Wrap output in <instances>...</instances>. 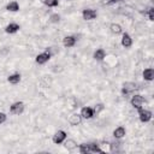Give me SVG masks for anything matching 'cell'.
Listing matches in <instances>:
<instances>
[{
	"instance_id": "cell-1",
	"label": "cell",
	"mask_w": 154,
	"mask_h": 154,
	"mask_svg": "<svg viewBox=\"0 0 154 154\" xmlns=\"http://www.w3.org/2000/svg\"><path fill=\"white\" fill-rule=\"evenodd\" d=\"M81 154H88V153H103V150L96 144V143H82L78 146Z\"/></svg>"
},
{
	"instance_id": "cell-2",
	"label": "cell",
	"mask_w": 154,
	"mask_h": 154,
	"mask_svg": "<svg viewBox=\"0 0 154 154\" xmlns=\"http://www.w3.org/2000/svg\"><path fill=\"white\" fill-rule=\"evenodd\" d=\"M24 108H25V105L24 102L22 101H16L13 102L11 106H10V113L11 114H14V116H19L24 112Z\"/></svg>"
},
{
	"instance_id": "cell-3",
	"label": "cell",
	"mask_w": 154,
	"mask_h": 154,
	"mask_svg": "<svg viewBox=\"0 0 154 154\" xmlns=\"http://www.w3.org/2000/svg\"><path fill=\"white\" fill-rule=\"evenodd\" d=\"M144 102H146L144 97H143L142 95H140V94H135V95H132V97H131V100H130L131 106H132L134 108H136V109L142 108V106H143Z\"/></svg>"
},
{
	"instance_id": "cell-4",
	"label": "cell",
	"mask_w": 154,
	"mask_h": 154,
	"mask_svg": "<svg viewBox=\"0 0 154 154\" xmlns=\"http://www.w3.org/2000/svg\"><path fill=\"white\" fill-rule=\"evenodd\" d=\"M138 119L142 122V123H148L152 120V112L149 109H146V108H138Z\"/></svg>"
},
{
	"instance_id": "cell-5",
	"label": "cell",
	"mask_w": 154,
	"mask_h": 154,
	"mask_svg": "<svg viewBox=\"0 0 154 154\" xmlns=\"http://www.w3.org/2000/svg\"><path fill=\"white\" fill-rule=\"evenodd\" d=\"M66 138H67L66 132L64 130H58V131L54 132V135L52 137V141H53L54 144H61Z\"/></svg>"
},
{
	"instance_id": "cell-6",
	"label": "cell",
	"mask_w": 154,
	"mask_h": 154,
	"mask_svg": "<svg viewBox=\"0 0 154 154\" xmlns=\"http://www.w3.org/2000/svg\"><path fill=\"white\" fill-rule=\"evenodd\" d=\"M51 58H52V54H51L48 51H46V52H42V53L37 54L36 58H35V61H36V64H38V65H43V64H46Z\"/></svg>"
},
{
	"instance_id": "cell-7",
	"label": "cell",
	"mask_w": 154,
	"mask_h": 154,
	"mask_svg": "<svg viewBox=\"0 0 154 154\" xmlns=\"http://www.w3.org/2000/svg\"><path fill=\"white\" fill-rule=\"evenodd\" d=\"M137 89V84L134 83V82H125L122 87V94L123 95H128V94H131L134 93L135 90Z\"/></svg>"
},
{
	"instance_id": "cell-8",
	"label": "cell",
	"mask_w": 154,
	"mask_h": 154,
	"mask_svg": "<svg viewBox=\"0 0 154 154\" xmlns=\"http://www.w3.org/2000/svg\"><path fill=\"white\" fill-rule=\"evenodd\" d=\"M82 17L84 20H93L97 17V12L93 8H84L82 11Z\"/></svg>"
},
{
	"instance_id": "cell-9",
	"label": "cell",
	"mask_w": 154,
	"mask_h": 154,
	"mask_svg": "<svg viewBox=\"0 0 154 154\" xmlns=\"http://www.w3.org/2000/svg\"><path fill=\"white\" fill-rule=\"evenodd\" d=\"M82 119H91L94 117V109L93 107H89V106H84L81 108V112H79Z\"/></svg>"
},
{
	"instance_id": "cell-10",
	"label": "cell",
	"mask_w": 154,
	"mask_h": 154,
	"mask_svg": "<svg viewBox=\"0 0 154 154\" xmlns=\"http://www.w3.org/2000/svg\"><path fill=\"white\" fill-rule=\"evenodd\" d=\"M76 42H77V38H76V36H72V35H67L63 38V46L66 48L73 47L76 45Z\"/></svg>"
},
{
	"instance_id": "cell-11",
	"label": "cell",
	"mask_w": 154,
	"mask_h": 154,
	"mask_svg": "<svg viewBox=\"0 0 154 154\" xmlns=\"http://www.w3.org/2000/svg\"><path fill=\"white\" fill-rule=\"evenodd\" d=\"M81 122H82V117H81L79 113H72L69 117V124L71 126H77V125L81 124Z\"/></svg>"
},
{
	"instance_id": "cell-12",
	"label": "cell",
	"mask_w": 154,
	"mask_h": 154,
	"mask_svg": "<svg viewBox=\"0 0 154 154\" xmlns=\"http://www.w3.org/2000/svg\"><path fill=\"white\" fill-rule=\"evenodd\" d=\"M120 43H122V46H123L124 48H130V47L132 46V38H131V36H130L128 32H124V34L122 35V41H120Z\"/></svg>"
},
{
	"instance_id": "cell-13",
	"label": "cell",
	"mask_w": 154,
	"mask_h": 154,
	"mask_svg": "<svg viewBox=\"0 0 154 154\" xmlns=\"http://www.w3.org/2000/svg\"><path fill=\"white\" fill-rule=\"evenodd\" d=\"M142 77L144 81L147 82H152L154 79V70L152 67H148V69H144L143 72H142Z\"/></svg>"
},
{
	"instance_id": "cell-14",
	"label": "cell",
	"mask_w": 154,
	"mask_h": 154,
	"mask_svg": "<svg viewBox=\"0 0 154 154\" xmlns=\"http://www.w3.org/2000/svg\"><path fill=\"white\" fill-rule=\"evenodd\" d=\"M125 135H126V130H125L124 126H118V128H116L113 130V136L117 140H120V138L125 137Z\"/></svg>"
},
{
	"instance_id": "cell-15",
	"label": "cell",
	"mask_w": 154,
	"mask_h": 154,
	"mask_svg": "<svg viewBox=\"0 0 154 154\" xmlns=\"http://www.w3.org/2000/svg\"><path fill=\"white\" fill-rule=\"evenodd\" d=\"M19 29H20L19 24H17V23H10V24H7L5 26V32L6 34H16Z\"/></svg>"
},
{
	"instance_id": "cell-16",
	"label": "cell",
	"mask_w": 154,
	"mask_h": 154,
	"mask_svg": "<svg viewBox=\"0 0 154 154\" xmlns=\"http://www.w3.org/2000/svg\"><path fill=\"white\" fill-rule=\"evenodd\" d=\"M5 10L8 11V12H18V11H19V4H18V1H16V0L10 1V2L6 5Z\"/></svg>"
},
{
	"instance_id": "cell-17",
	"label": "cell",
	"mask_w": 154,
	"mask_h": 154,
	"mask_svg": "<svg viewBox=\"0 0 154 154\" xmlns=\"http://www.w3.org/2000/svg\"><path fill=\"white\" fill-rule=\"evenodd\" d=\"M93 58H94L95 60H97V61L103 60V59L106 58V52H105V49H103V48H97V49L94 52Z\"/></svg>"
},
{
	"instance_id": "cell-18",
	"label": "cell",
	"mask_w": 154,
	"mask_h": 154,
	"mask_svg": "<svg viewBox=\"0 0 154 154\" xmlns=\"http://www.w3.org/2000/svg\"><path fill=\"white\" fill-rule=\"evenodd\" d=\"M63 143H64L65 149H67V150H73V149L77 148V142L75 140H72V138H66Z\"/></svg>"
},
{
	"instance_id": "cell-19",
	"label": "cell",
	"mask_w": 154,
	"mask_h": 154,
	"mask_svg": "<svg viewBox=\"0 0 154 154\" xmlns=\"http://www.w3.org/2000/svg\"><path fill=\"white\" fill-rule=\"evenodd\" d=\"M20 79H22V76H20V73H18V72L12 73V75H10V76L7 77V82L11 83V84H18V83L20 82Z\"/></svg>"
},
{
	"instance_id": "cell-20",
	"label": "cell",
	"mask_w": 154,
	"mask_h": 154,
	"mask_svg": "<svg viewBox=\"0 0 154 154\" xmlns=\"http://www.w3.org/2000/svg\"><path fill=\"white\" fill-rule=\"evenodd\" d=\"M109 30H111V32L114 34V35H119V34H122V31H123L122 25L118 24V23H112V24L109 25Z\"/></svg>"
},
{
	"instance_id": "cell-21",
	"label": "cell",
	"mask_w": 154,
	"mask_h": 154,
	"mask_svg": "<svg viewBox=\"0 0 154 154\" xmlns=\"http://www.w3.org/2000/svg\"><path fill=\"white\" fill-rule=\"evenodd\" d=\"M43 4L47 7H57L59 5V0H43Z\"/></svg>"
},
{
	"instance_id": "cell-22",
	"label": "cell",
	"mask_w": 154,
	"mask_h": 154,
	"mask_svg": "<svg viewBox=\"0 0 154 154\" xmlns=\"http://www.w3.org/2000/svg\"><path fill=\"white\" fill-rule=\"evenodd\" d=\"M49 22L53 23V24L59 23V22H60V14H58V13H52V14L49 16Z\"/></svg>"
},
{
	"instance_id": "cell-23",
	"label": "cell",
	"mask_w": 154,
	"mask_h": 154,
	"mask_svg": "<svg viewBox=\"0 0 154 154\" xmlns=\"http://www.w3.org/2000/svg\"><path fill=\"white\" fill-rule=\"evenodd\" d=\"M51 83H52V78H51L49 76H43V77H42V79H41V84H42L43 87H48Z\"/></svg>"
},
{
	"instance_id": "cell-24",
	"label": "cell",
	"mask_w": 154,
	"mask_h": 154,
	"mask_svg": "<svg viewBox=\"0 0 154 154\" xmlns=\"http://www.w3.org/2000/svg\"><path fill=\"white\" fill-rule=\"evenodd\" d=\"M103 108H105V106H103L102 103H96V105L93 107V109H94V113H96V114H97V113H100V112H101Z\"/></svg>"
},
{
	"instance_id": "cell-25",
	"label": "cell",
	"mask_w": 154,
	"mask_h": 154,
	"mask_svg": "<svg viewBox=\"0 0 154 154\" xmlns=\"http://www.w3.org/2000/svg\"><path fill=\"white\" fill-rule=\"evenodd\" d=\"M6 119H7V116H6L4 112H0V125L4 124V123L6 122Z\"/></svg>"
},
{
	"instance_id": "cell-26",
	"label": "cell",
	"mask_w": 154,
	"mask_h": 154,
	"mask_svg": "<svg viewBox=\"0 0 154 154\" xmlns=\"http://www.w3.org/2000/svg\"><path fill=\"white\" fill-rule=\"evenodd\" d=\"M148 16H149V20H154V10L153 8H149Z\"/></svg>"
},
{
	"instance_id": "cell-27",
	"label": "cell",
	"mask_w": 154,
	"mask_h": 154,
	"mask_svg": "<svg viewBox=\"0 0 154 154\" xmlns=\"http://www.w3.org/2000/svg\"><path fill=\"white\" fill-rule=\"evenodd\" d=\"M120 0H103V2L105 4H108V5H112V4H117V2H119Z\"/></svg>"
}]
</instances>
